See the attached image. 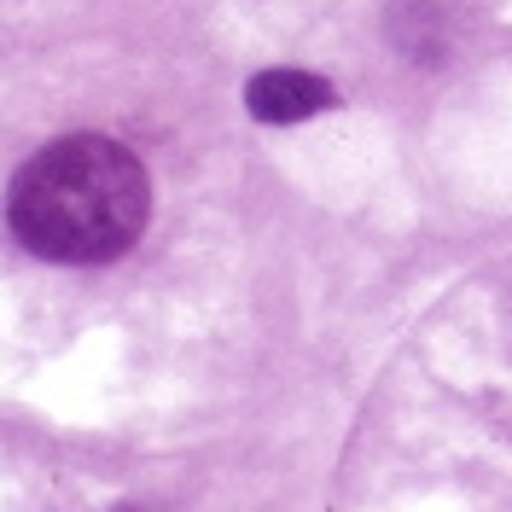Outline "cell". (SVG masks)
I'll return each instance as SVG.
<instances>
[{
    "label": "cell",
    "mask_w": 512,
    "mask_h": 512,
    "mask_svg": "<svg viewBox=\"0 0 512 512\" xmlns=\"http://www.w3.org/2000/svg\"><path fill=\"white\" fill-rule=\"evenodd\" d=\"M152 216V181L111 134H64L41 146L6 187L18 245L47 262H111Z\"/></svg>",
    "instance_id": "6da1fadb"
},
{
    "label": "cell",
    "mask_w": 512,
    "mask_h": 512,
    "mask_svg": "<svg viewBox=\"0 0 512 512\" xmlns=\"http://www.w3.org/2000/svg\"><path fill=\"white\" fill-rule=\"evenodd\" d=\"M332 105V82L315 76V70H256L245 82V111L256 123H303V117H320Z\"/></svg>",
    "instance_id": "7a4b0ae2"
}]
</instances>
